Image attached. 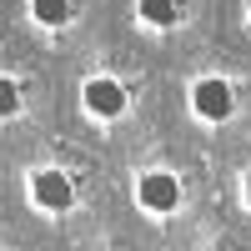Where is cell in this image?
<instances>
[{"mask_svg": "<svg viewBox=\"0 0 251 251\" xmlns=\"http://www.w3.org/2000/svg\"><path fill=\"white\" fill-rule=\"evenodd\" d=\"M246 15H251V0H246Z\"/></svg>", "mask_w": 251, "mask_h": 251, "instance_id": "9c48e42d", "label": "cell"}, {"mask_svg": "<svg viewBox=\"0 0 251 251\" xmlns=\"http://www.w3.org/2000/svg\"><path fill=\"white\" fill-rule=\"evenodd\" d=\"M30 15L40 25H60V20L71 15V0H30Z\"/></svg>", "mask_w": 251, "mask_h": 251, "instance_id": "8992f818", "label": "cell"}, {"mask_svg": "<svg viewBox=\"0 0 251 251\" xmlns=\"http://www.w3.org/2000/svg\"><path fill=\"white\" fill-rule=\"evenodd\" d=\"M191 106H196L201 121H226L231 116V91H226V80H196Z\"/></svg>", "mask_w": 251, "mask_h": 251, "instance_id": "3957f363", "label": "cell"}, {"mask_svg": "<svg viewBox=\"0 0 251 251\" xmlns=\"http://www.w3.org/2000/svg\"><path fill=\"white\" fill-rule=\"evenodd\" d=\"M246 201H251V181H246Z\"/></svg>", "mask_w": 251, "mask_h": 251, "instance_id": "ba28073f", "label": "cell"}, {"mask_svg": "<svg viewBox=\"0 0 251 251\" xmlns=\"http://www.w3.org/2000/svg\"><path fill=\"white\" fill-rule=\"evenodd\" d=\"M86 111L91 116H100V121H111V116H121L126 111V86L121 80H86Z\"/></svg>", "mask_w": 251, "mask_h": 251, "instance_id": "7a4b0ae2", "label": "cell"}, {"mask_svg": "<svg viewBox=\"0 0 251 251\" xmlns=\"http://www.w3.org/2000/svg\"><path fill=\"white\" fill-rule=\"evenodd\" d=\"M141 20H151V25H176L181 20V0H141Z\"/></svg>", "mask_w": 251, "mask_h": 251, "instance_id": "5b68a950", "label": "cell"}, {"mask_svg": "<svg viewBox=\"0 0 251 251\" xmlns=\"http://www.w3.org/2000/svg\"><path fill=\"white\" fill-rule=\"evenodd\" d=\"M136 196H141L146 211L166 216V211H176V206H181V181H176V176H166V171H151V176H141Z\"/></svg>", "mask_w": 251, "mask_h": 251, "instance_id": "6da1fadb", "label": "cell"}, {"mask_svg": "<svg viewBox=\"0 0 251 251\" xmlns=\"http://www.w3.org/2000/svg\"><path fill=\"white\" fill-rule=\"evenodd\" d=\"M15 106H20V91H15V80H5L0 86V116H15Z\"/></svg>", "mask_w": 251, "mask_h": 251, "instance_id": "52a82bcc", "label": "cell"}, {"mask_svg": "<svg viewBox=\"0 0 251 251\" xmlns=\"http://www.w3.org/2000/svg\"><path fill=\"white\" fill-rule=\"evenodd\" d=\"M30 191H35V201L46 206V211H66V206L75 201V191H71V181L60 176V171H40V176L30 181Z\"/></svg>", "mask_w": 251, "mask_h": 251, "instance_id": "277c9868", "label": "cell"}]
</instances>
